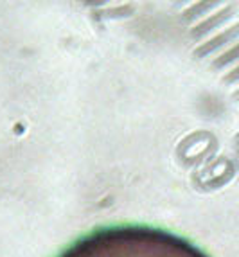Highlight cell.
Here are the masks:
<instances>
[{
	"label": "cell",
	"instance_id": "1",
	"mask_svg": "<svg viewBox=\"0 0 239 257\" xmlns=\"http://www.w3.org/2000/svg\"><path fill=\"white\" fill-rule=\"evenodd\" d=\"M60 257H209L184 237L142 225L95 230L77 239Z\"/></svg>",
	"mask_w": 239,
	"mask_h": 257
},
{
	"label": "cell",
	"instance_id": "2",
	"mask_svg": "<svg viewBox=\"0 0 239 257\" xmlns=\"http://www.w3.org/2000/svg\"><path fill=\"white\" fill-rule=\"evenodd\" d=\"M219 0H201L200 4H196V6H192V8H189V9H185V13H184V18L187 22H192V20H196L200 15H203L205 11H209L212 6H216L218 4Z\"/></svg>",
	"mask_w": 239,
	"mask_h": 257
},
{
	"label": "cell",
	"instance_id": "3",
	"mask_svg": "<svg viewBox=\"0 0 239 257\" xmlns=\"http://www.w3.org/2000/svg\"><path fill=\"white\" fill-rule=\"evenodd\" d=\"M226 17H228V11H223V13L216 15V17L210 18V20L203 22L201 26H198V27H194V29H192V36H201V35H205L207 31H210L212 27H216L218 24H221V22L225 20Z\"/></svg>",
	"mask_w": 239,
	"mask_h": 257
},
{
	"label": "cell",
	"instance_id": "4",
	"mask_svg": "<svg viewBox=\"0 0 239 257\" xmlns=\"http://www.w3.org/2000/svg\"><path fill=\"white\" fill-rule=\"evenodd\" d=\"M102 17H128L132 13V8H119V9H111V11H101Z\"/></svg>",
	"mask_w": 239,
	"mask_h": 257
},
{
	"label": "cell",
	"instance_id": "5",
	"mask_svg": "<svg viewBox=\"0 0 239 257\" xmlns=\"http://www.w3.org/2000/svg\"><path fill=\"white\" fill-rule=\"evenodd\" d=\"M185 2H189V0H171V4L175 6V8H180V6H184Z\"/></svg>",
	"mask_w": 239,
	"mask_h": 257
}]
</instances>
